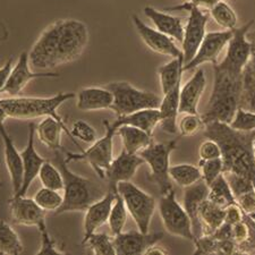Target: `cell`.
<instances>
[{
	"label": "cell",
	"mask_w": 255,
	"mask_h": 255,
	"mask_svg": "<svg viewBox=\"0 0 255 255\" xmlns=\"http://www.w3.org/2000/svg\"><path fill=\"white\" fill-rule=\"evenodd\" d=\"M169 176L171 180H174L178 186L183 188L191 186L202 179L200 167L191 163H179L170 166Z\"/></svg>",
	"instance_id": "obj_35"
},
{
	"label": "cell",
	"mask_w": 255,
	"mask_h": 255,
	"mask_svg": "<svg viewBox=\"0 0 255 255\" xmlns=\"http://www.w3.org/2000/svg\"><path fill=\"white\" fill-rule=\"evenodd\" d=\"M83 245H86L90 251L96 255H115L116 250L114 246V240L105 233H94L90 236Z\"/></svg>",
	"instance_id": "obj_40"
},
{
	"label": "cell",
	"mask_w": 255,
	"mask_h": 255,
	"mask_svg": "<svg viewBox=\"0 0 255 255\" xmlns=\"http://www.w3.org/2000/svg\"><path fill=\"white\" fill-rule=\"evenodd\" d=\"M11 220L15 225L36 227L38 229L46 225V211L41 209L33 199L25 196H11L8 201Z\"/></svg>",
	"instance_id": "obj_16"
},
{
	"label": "cell",
	"mask_w": 255,
	"mask_h": 255,
	"mask_svg": "<svg viewBox=\"0 0 255 255\" xmlns=\"http://www.w3.org/2000/svg\"><path fill=\"white\" fill-rule=\"evenodd\" d=\"M144 15L149 18L158 31L182 44L184 38V23L180 17H176L166 11L155 9L151 6L144 7Z\"/></svg>",
	"instance_id": "obj_26"
},
{
	"label": "cell",
	"mask_w": 255,
	"mask_h": 255,
	"mask_svg": "<svg viewBox=\"0 0 255 255\" xmlns=\"http://www.w3.org/2000/svg\"><path fill=\"white\" fill-rule=\"evenodd\" d=\"M61 152H55L56 158L53 162L59 168L63 175V204L56 212V215H63L67 212L85 211L90 205L100 200L106 193L100 185L93 180L77 175L69 169L67 162L61 157Z\"/></svg>",
	"instance_id": "obj_4"
},
{
	"label": "cell",
	"mask_w": 255,
	"mask_h": 255,
	"mask_svg": "<svg viewBox=\"0 0 255 255\" xmlns=\"http://www.w3.org/2000/svg\"><path fill=\"white\" fill-rule=\"evenodd\" d=\"M35 131L38 134L40 142L43 143L48 149H50L53 152L64 151L63 146H61V131H65L69 136V138L72 139V142L76 144V145H79L77 141L73 138L71 129L66 126V124L56 121L52 117H44L35 126Z\"/></svg>",
	"instance_id": "obj_25"
},
{
	"label": "cell",
	"mask_w": 255,
	"mask_h": 255,
	"mask_svg": "<svg viewBox=\"0 0 255 255\" xmlns=\"http://www.w3.org/2000/svg\"><path fill=\"white\" fill-rule=\"evenodd\" d=\"M34 133H35V126L34 124L28 125V139L27 144L22 152L23 159V184L20 190L17 194L13 196H25L26 193L30 188L31 184L33 183L36 177L39 176V172L42 164L47 161L46 159L41 157L38 153L35 146H34Z\"/></svg>",
	"instance_id": "obj_21"
},
{
	"label": "cell",
	"mask_w": 255,
	"mask_h": 255,
	"mask_svg": "<svg viewBox=\"0 0 255 255\" xmlns=\"http://www.w3.org/2000/svg\"><path fill=\"white\" fill-rule=\"evenodd\" d=\"M158 208L163 227L170 235L194 241L191 219L186 210L177 201L174 188L161 195Z\"/></svg>",
	"instance_id": "obj_11"
},
{
	"label": "cell",
	"mask_w": 255,
	"mask_h": 255,
	"mask_svg": "<svg viewBox=\"0 0 255 255\" xmlns=\"http://www.w3.org/2000/svg\"><path fill=\"white\" fill-rule=\"evenodd\" d=\"M244 212L238 207V204H232L225 209V223L228 225H235L243 220Z\"/></svg>",
	"instance_id": "obj_50"
},
{
	"label": "cell",
	"mask_w": 255,
	"mask_h": 255,
	"mask_svg": "<svg viewBox=\"0 0 255 255\" xmlns=\"http://www.w3.org/2000/svg\"><path fill=\"white\" fill-rule=\"evenodd\" d=\"M200 160H212L221 158V149L216 141L213 139H205L199 147Z\"/></svg>",
	"instance_id": "obj_47"
},
{
	"label": "cell",
	"mask_w": 255,
	"mask_h": 255,
	"mask_svg": "<svg viewBox=\"0 0 255 255\" xmlns=\"http://www.w3.org/2000/svg\"><path fill=\"white\" fill-rule=\"evenodd\" d=\"M254 20H250L241 27L233 30V36L227 44L225 58L218 61L221 68L234 74H242L251 56V42L248 38L251 26Z\"/></svg>",
	"instance_id": "obj_12"
},
{
	"label": "cell",
	"mask_w": 255,
	"mask_h": 255,
	"mask_svg": "<svg viewBox=\"0 0 255 255\" xmlns=\"http://www.w3.org/2000/svg\"><path fill=\"white\" fill-rule=\"evenodd\" d=\"M200 170L202 179L208 186L224 172V162L221 158L212 160H200Z\"/></svg>",
	"instance_id": "obj_42"
},
{
	"label": "cell",
	"mask_w": 255,
	"mask_h": 255,
	"mask_svg": "<svg viewBox=\"0 0 255 255\" xmlns=\"http://www.w3.org/2000/svg\"><path fill=\"white\" fill-rule=\"evenodd\" d=\"M177 127L180 131V136L190 137L204 128V123L199 114H185Z\"/></svg>",
	"instance_id": "obj_41"
},
{
	"label": "cell",
	"mask_w": 255,
	"mask_h": 255,
	"mask_svg": "<svg viewBox=\"0 0 255 255\" xmlns=\"http://www.w3.org/2000/svg\"><path fill=\"white\" fill-rule=\"evenodd\" d=\"M127 215H128V211L126 209L124 200H123V197L117 192L108 219L109 228L112 230L114 236L123 233L127 221Z\"/></svg>",
	"instance_id": "obj_37"
},
{
	"label": "cell",
	"mask_w": 255,
	"mask_h": 255,
	"mask_svg": "<svg viewBox=\"0 0 255 255\" xmlns=\"http://www.w3.org/2000/svg\"><path fill=\"white\" fill-rule=\"evenodd\" d=\"M6 39H8L7 28L1 22H0V41H5Z\"/></svg>",
	"instance_id": "obj_55"
},
{
	"label": "cell",
	"mask_w": 255,
	"mask_h": 255,
	"mask_svg": "<svg viewBox=\"0 0 255 255\" xmlns=\"http://www.w3.org/2000/svg\"><path fill=\"white\" fill-rule=\"evenodd\" d=\"M249 233H250V227L244 220H242L240 223L232 226L233 241L235 242L236 246L241 245L242 243H244L246 240H248Z\"/></svg>",
	"instance_id": "obj_49"
},
{
	"label": "cell",
	"mask_w": 255,
	"mask_h": 255,
	"mask_svg": "<svg viewBox=\"0 0 255 255\" xmlns=\"http://www.w3.org/2000/svg\"><path fill=\"white\" fill-rule=\"evenodd\" d=\"M208 194L209 186L203 179L184 188V209L191 219L194 241L204 235L203 226L200 219V208L208 199Z\"/></svg>",
	"instance_id": "obj_19"
},
{
	"label": "cell",
	"mask_w": 255,
	"mask_h": 255,
	"mask_svg": "<svg viewBox=\"0 0 255 255\" xmlns=\"http://www.w3.org/2000/svg\"><path fill=\"white\" fill-rule=\"evenodd\" d=\"M242 93V74H234L213 65V89L205 112L204 124L211 122L230 124L240 108Z\"/></svg>",
	"instance_id": "obj_3"
},
{
	"label": "cell",
	"mask_w": 255,
	"mask_h": 255,
	"mask_svg": "<svg viewBox=\"0 0 255 255\" xmlns=\"http://www.w3.org/2000/svg\"><path fill=\"white\" fill-rule=\"evenodd\" d=\"M0 137L3 144V158L10 177L13 195L17 194L23 184V159L20 152L16 149L13 138L8 133L5 124L0 125Z\"/></svg>",
	"instance_id": "obj_22"
},
{
	"label": "cell",
	"mask_w": 255,
	"mask_h": 255,
	"mask_svg": "<svg viewBox=\"0 0 255 255\" xmlns=\"http://www.w3.org/2000/svg\"><path fill=\"white\" fill-rule=\"evenodd\" d=\"M41 236L40 250L36 254H65L63 250L58 249L56 244V241L50 236V234L47 230V226L39 229Z\"/></svg>",
	"instance_id": "obj_46"
},
{
	"label": "cell",
	"mask_w": 255,
	"mask_h": 255,
	"mask_svg": "<svg viewBox=\"0 0 255 255\" xmlns=\"http://www.w3.org/2000/svg\"><path fill=\"white\" fill-rule=\"evenodd\" d=\"M204 136L219 144L224 172L244 176L255 188V154L253 143L255 130L242 131L229 124L211 122L204 124Z\"/></svg>",
	"instance_id": "obj_2"
},
{
	"label": "cell",
	"mask_w": 255,
	"mask_h": 255,
	"mask_svg": "<svg viewBox=\"0 0 255 255\" xmlns=\"http://www.w3.org/2000/svg\"><path fill=\"white\" fill-rule=\"evenodd\" d=\"M213 20L225 30L233 31L237 27L238 17L233 7L225 1L218 2L211 9H209Z\"/></svg>",
	"instance_id": "obj_36"
},
{
	"label": "cell",
	"mask_w": 255,
	"mask_h": 255,
	"mask_svg": "<svg viewBox=\"0 0 255 255\" xmlns=\"http://www.w3.org/2000/svg\"><path fill=\"white\" fill-rule=\"evenodd\" d=\"M253 149H254V154H255V139H254V143H253Z\"/></svg>",
	"instance_id": "obj_57"
},
{
	"label": "cell",
	"mask_w": 255,
	"mask_h": 255,
	"mask_svg": "<svg viewBox=\"0 0 255 255\" xmlns=\"http://www.w3.org/2000/svg\"><path fill=\"white\" fill-rule=\"evenodd\" d=\"M251 56L242 73V93L240 108L255 112V31L249 32Z\"/></svg>",
	"instance_id": "obj_24"
},
{
	"label": "cell",
	"mask_w": 255,
	"mask_h": 255,
	"mask_svg": "<svg viewBox=\"0 0 255 255\" xmlns=\"http://www.w3.org/2000/svg\"><path fill=\"white\" fill-rule=\"evenodd\" d=\"M200 219L204 235H210L225 223V209L207 199L200 208Z\"/></svg>",
	"instance_id": "obj_32"
},
{
	"label": "cell",
	"mask_w": 255,
	"mask_h": 255,
	"mask_svg": "<svg viewBox=\"0 0 255 255\" xmlns=\"http://www.w3.org/2000/svg\"><path fill=\"white\" fill-rule=\"evenodd\" d=\"M224 174H225L226 179H227L230 188H232V192L234 196H235V199L237 196L243 194V193L254 188L252 182L244 176L234 174V172H224Z\"/></svg>",
	"instance_id": "obj_45"
},
{
	"label": "cell",
	"mask_w": 255,
	"mask_h": 255,
	"mask_svg": "<svg viewBox=\"0 0 255 255\" xmlns=\"http://www.w3.org/2000/svg\"><path fill=\"white\" fill-rule=\"evenodd\" d=\"M145 254H168V251L162 249L161 246H159L158 244H155L153 246L146 251Z\"/></svg>",
	"instance_id": "obj_53"
},
{
	"label": "cell",
	"mask_w": 255,
	"mask_h": 255,
	"mask_svg": "<svg viewBox=\"0 0 255 255\" xmlns=\"http://www.w3.org/2000/svg\"><path fill=\"white\" fill-rule=\"evenodd\" d=\"M71 134L75 141L77 138L88 144H92L98 139L97 130L93 128V126L84 121L74 122L71 128Z\"/></svg>",
	"instance_id": "obj_43"
},
{
	"label": "cell",
	"mask_w": 255,
	"mask_h": 255,
	"mask_svg": "<svg viewBox=\"0 0 255 255\" xmlns=\"http://www.w3.org/2000/svg\"><path fill=\"white\" fill-rule=\"evenodd\" d=\"M112 124L117 129L123 125L134 126L152 135L155 127L160 124V113L159 109L139 110V112L126 115V116H119Z\"/></svg>",
	"instance_id": "obj_29"
},
{
	"label": "cell",
	"mask_w": 255,
	"mask_h": 255,
	"mask_svg": "<svg viewBox=\"0 0 255 255\" xmlns=\"http://www.w3.org/2000/svg\"><path fill=\"white\" fill-rule=\"evenodd\" d=\"M233 128L242 131L255 130V112L238 108L233 122L229 124Z\"/></svg>",
	"instance_id": "obj_44"
},
{
	"label": "cell",
	"mask_w": 255,
	"mask_h": 255,
	"mask_svg": "<svg viewBox=\"0 0 255 255\" xmlns=\"http://www.w3.org/2000/svg\"><path fill=\"white\" fill-rule=\"evenodd\" d=\"M104 125L106 128L105 135L92 143L89 149L81 150V153H73V152L64 150L67 155L65 159L66 162L69 163L72 161L84 160L92 167V169L101 179H106L107 171L114 160V137L117 131L116 127L108 121H105Z\"/></svg>",
	"instance_id": "obj_7"
},
{
	"label": "cell",
	"mask_w": 255,
	"mask_h": 255,
	"mask_svg": "<svg viewBox=\"0 0 255 255\" xmlns=\"http://www.w3.org/2000/svg\"><path fill=\"white\" fill-rule=\"evenodd\" d=\"M144 163L145 162L139 154H131L123 150L122 153L113 160L106 174L109 190L117 191V185L130 180L136 174L138 168Z\"/></svg>",
	"instance_id": "obj_20"
},
{
	"label": "cell",
	"mask_w": 255,
	"mask_h": 255,
	"mask_svg": "<svg viewBox=\"0 0 255 255\" xmlns=\"http://www.w3.org/2000/svg\"><path fill=\"white\" fill-rule=\"evenodd\" d=\"M117 191L109 190L100 200L96 201L90 207L85 210L83 230L84 235L81 244L83 245L86 240L101 228L105 224L108 223L110 211H112L115 197H116Z\"/></svg>",
	"instance_id": "obj_18"
},
{
	"label": "cell",
	"mask_w": 255,
	"mask_h": 255,
	"mask_svg": "<svg viewBox=\"0 0 255 255\" xmlns=\"http://www.w3.org/2000/svg\"><path fill=\"white\" fill-rule=\"evenodd\" d=\"M177 144H178V138L162 143H155L153 141L138 153L144 162L149 164L151 169L149 179L157 185L161 195L172 190L169 176L170 155L177 149Z\"/></svg>",
	"instance_id": "obj_8"
},
{
	"label": "cell",
	"mask_w": 255,
	"mask_h": 255,
	"mask_svg": "<svg viewBox=\"0 0 255 255\" xmlns=\"http://www.w3.org/2000/svg\"><path fill=\"white\" fill-rule=\"evenodd\" d=\"M208 200L224 209L232 204H237L224 172L209 185Z\"/></svg>",
	"instance_id": "obj_33"
},
{
	"label": "cell",
	"mask_w": 255,
	"mask_h": 255,
	"mask_svg": "<svg viewBox=\"0 0 255 255\" xmlns=\"http://www.w3.org/2000/svg\"><path fill=\"white\" fill-rule=\"evenodd\" d=\"M75 98L73 92H60L52 97H9L0 99L8 118L35 119L52 117L65 124L57 109L66 101Z\"/></svg>",
	"instance_id": "obj_5"
},
{
	"label": "cell",
	"mask_w": 255,
	"mask_h": 255,
	"mask_svg": "<svg viewBox=\"0 0 255 255\" xmlns=\"http://www.w3.org/2000/svg\"><path fill=\"white\" fill-rule=\"evenodd\" d=\"M116 135L121 136L124 150L131 154H138L153 142L151 134L134 126L123 125L118 127Z\"/></svg>",
	"instance_id": "obj_30"
},
{
	"label": "cell",
	"mask_w": 255,
	"mask_h": 255,
	"mask_svg": "<svg viewBox=\"0 0 255 255\" xmlns=\"http://www.w3.org/2000/svg\"><path fill=\"white\" fill-rule=\"evenodd\" d=\"M23 251L24 246L18 234L5 220H0V254L18 255Z\"/></svg>",
	"instance_id": "obj_34"
},
{
	"label": "cell",
	"mask_w": 255,
	"mask_h": 255,
	"mask_svg": "<svg viewBox=\"0 0 255 255\" xmlns=\"http://www.w3.org/2000/svg\"><path fill=\"white\" fill-rule=\"evenodd\" d=\"M89 42V28L79 19L64 18L41 33L28 52L30 66L46 72L79 59Z\"/></svg>",
	"instance_id": "obj_1"
},
{
	"label": "cell",
	"mask_w": 255,
	"mask_h": 255,
	"mask_svg": "<svg viewBox=\"0 0 255 255\" xmlns=\"http://www.w3.org/2000/svg\"><path fill=\"white\" fill-rule=\"evenodd\" d=\"M13 68V58H9L7 60V63L0 68V93H1L3 86L6 84V81L8 79V75Z\"/></svg>",
	"instance_id": "obj_51"
},
{
	"label": "cell",
	"mask_w": 255,
	"mask_h": 255,
	"mask_svg": "<svg viewBox=\"0 0 255 255\" xmlns=\"http://www.w3.org/2000/svg\"><path fill=\"white\" fill-rule=\"evenodd\" d=\"M117 192L124 200L126 209L141 233H149L152 218L154 216L157 202L152 195L141 190L136 185L122 182L117 185Z\"/></svg>",
	"instance_id": "obj_9"
},
{
	"label": "cell",
	"mask_w": 255,
	"mask_h": 255,
	"mask_svg": "<svg viewBox=\"0 0 255 255\" xmlns=\"http://www.w3.org/2000/svg\"><path fill=\"white\" fill-rule=\"evenodd\" d=\"M164 10H186L188 11L187 22L184 26V38L182 42V51L184 55V65L194 58L197 49L207 34V25L209 22V15L201 8L190 6L186 2L182 5L168 7Z\"/></svg>",
	"instance_id": "obj_10"
},
{
	"label": "cell",
	"mask_w": 255,
	"mask_h": 255,
	"mask_svg": "<svg viewBox=\"0 0 255 255\" xmlns=\"http://www.w3.org/2000/svg\"><path fill=\"white\" fill-rule=\"evenodd\" d=\"M163 233H141L139 230H130L115 236L114 246L117 255H137L145 254L151 246L162 241Z\"/></svg>",
	"instance_id": "obj_17"
},
{
	"label": "cell",
	"mask_w": 255,
	"mask_h": 255,
	"mask_svg": "<svg viewBox=\"0 0 255 255\" xmlns=\"http://www.w3.org/2000/svg\"><path fill=\"white\" fill-rule=\"evenodd\" d=\"M243 220H244L246 224H249L250 226H252V227L255 228V211L249 212V213H244Z\"/></svg>",
	"instance_id": "obj_54"
},
{
	"label": "cell",
	"mask_w": 255,
	"mask_h": 255,
	"mask_svg": "<svg viewBox=\"0 0 255 255\" xmlns=\"http://www.w3.org/2000/svg\"><path fill=\"white\" fill-rule=\"evenodd\" d=\"M205 86L207 77L204 69L197 67L194 75L180 88L179 114H199V104Z\"/></svg>",
	"instance_id": "obj_23"
},
{
	"label": "cell",
	"mask_w": 255,
	"mask_h": 255,
	"mask_svg": "<svg viewBox=\"0 0 255 255\" xmlns=\"http://www.w3.org/2000/svg\"><path fill=\"white\" fill-rule=\"evenodd\" d=\"M7 118H8L7 114L5 113V110H3V108H2L1 102H0V125L5 124V122H6Z\"/></svg>",
	"instance_id": "obj_56"
},
{
	"label": "cell",
	"mask_w": 255,
	"mask_h": 255,
	"mask_svg": "<svg viewBox=\"0 0 255 255\" xmlns=\"http://www.w3.org/2000/svg\"><path fill=\"white\" fill-rule=\"evenodd\" d=\"M220 1H224V0H188V1H186V3H188L190 6L201 8V9L209 10Z\"/></svg>",
	"instance_id": "obj_52"
},
{
	"label": "cell",
	"mask_w": 255,
	"mask_h": 255,
	"mask_svg": "<svg viewBox=\"0 0 255 255\" xmlns=\"http://www.w3.org/2000/svg\"><path fill=\"white\" fill-rule=\"evenodd\" d=\"M113 93V112L119 116L139 112L145 109H158L161 104V98L150 91H143L135 88L128 82H113L106 85Z\"/></svg>",
	"instance_id": "obj_6"
},
{
	"label": "cell",
	"mask_w": 255,
	"mask_h": 255,
	"mask_svg": "<svg viewBox=\"0 0 255 255\" xmlns=\"http://www.w3.org/2000/svg\"><path fill=\"white\" fill-rule=\"evenodd\" d=\"M0 186H2V184H1V183H0Z\"/></svg>",
	"instance_id": "obj_58"
},
{
	"label": "cell",
	"mask_w": 255,
	"mask_h": 255,
	"mask_svg": "<svg viewBox=\"0 0 255 255\" xmlns=\"http://www.w3.org/2000/svg\"><path fill=\"white\" fill-rule=\"evenodd\" d=\"M113 102V93L106 86H89L82 89L77 94L76 107L81 112H97L112 109Z\"/></svg>",
	"instance_id": "obj_27"
},
{
	"label": "cell",
	"mask_w": 255,
	"mask_h": 255,
	"mask_svg": "<svg viewBox=\"0 0 255 255\" xmlns=\"http://www.w3.org/2000/svg\"><path fill=\"white\" fill-rule=\"evenodd\" d=\"M232 36L233 31L230 30L207 33L200 48L197 49L194 58H193L190 63L184 65V72L197 68L200 67L201 65H204L207 63H210L212 65L217 64L220 53L224 51V49L226 47H227Z\"/></svg>",
	"instance_id": "obj_13"
},
{
	"label": "cell",
	"mask_w": 255,
	"mask_h": 255,
	"mask_svg": "<svg viewBox=\"0 0 255 255\" xmlns=\"http://www.w3.org/2000/svg\"><path fill=\"white\" fill-rule=\"evenodd\" d=\"M235 200L238 207L243 210L244 213L255 211V188L243 193L240 196H237Z\"/></svg>",
	"instance_id": "obj_48"
},
{
	"label": "cell",
	"mask_w": 255,
	"mask_h": 255,
	"mask_svg": "<svg viewBox=\"0 0 255 255\" xmlns=\"http://www.w3.org/2000/svg\"><path fill=\"white\" fill-rule=\"evenodd\" d=\"M182 84L177 85L172 91L164 94L159 106L160 113V126L161 129L168 134H176L178 130L177 127V117L179 115V93Z\"/></svg>",
	"instance_id": "obj_28"
},
{
	"label": "cell",
	"mask_w": 255,
	"mask_h": 255,
	"mask_svg": "<svg viewBox=\"0 0 255 255\" xmlns=\"http://www.w3.org/2000/svg\"><path fill=\"white\" fill-rule=\"evenodd\" d=\"M131 20H133L135 30H136L139 38L142 39L150 50L163 56H169L171 58L184 57L183 51L176 46L175 40L158 31L157 28L146 25L136 14L131 16Z\"/></svg>",
	"instance_id": "obj_14"
},
{
	"label": "cell",
	"mask_w": 255,
	"mask_h": 255,
	"mask_svg": "<svg viewBox=\"0 0 255 255\" xmlns=\"http://www.w3.org/2000/svg\"><path fill=\"white\" fill-rule=\"evenodd\" d=\"M40 182L43 187L55 191H63L64 179L59 168L49 161H46L41 167L39 172Z\"/></svg>",
	"instance_id": "obj_38"
},
{
	"label": "cell",
	"mask_w": 255,
	"mask_h": 255,
	"mask_svg": "<svg viewBox=\"0 0 255 255\" xmlns=\"http://www.w3.org/2000/svg\"><path fill=\"white\" fill-rule=\"evenodd\" d=\"M184 57L172 58L169 63L160 66L158 74L161 85L162 94H167L174 90L177 85L182 84V77L184 73Z\"/></svg>",
	"instance_id": "obj_31"
},
{
	"label": "cell",
	"mask_w": 255,
	"mask_h": 255,
	"mask_svg": "<svg viewBox=\"0 0 255 255\" xmlns=\"http://www.w3.org/2000/svg\"><path fill=\"white\" fill-rule=\"evenodd\" d=\"M42 77H59V74L52 72H32L30 60H28V52L24 51L20 53L17 63L11 68L1 93H7L9 97H18V94L25 89L28 82L34 79H42Z\"/></svg>",
	"instance_id": "obj_15"
},
{
	"label": "cell",
	"mask_w": 255,
	"mask_h": 255,
	"mask_svg": "<svg viewBox=\"0 0 255 255\" xmlns=\"http://www.w3.org/2000/svg\"><path fill=\"white\" fill-rule=\"evenodd\" d=\"M33 200L41 209H43L46 212H57L58 209L63 204V195L59 191L50 190V188L42 187L35 193Z\"/></svg>",
	"instance_id": "obj_39"
}]
</instances>
